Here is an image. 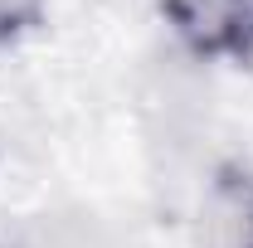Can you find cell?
Listing matches in <instances>:
<instances>
[{"instance_id": "obj_3", "label": "cell", "mask_w": 253, "mask_h": 248, "mask_svg": "<svg viewBox=\"0 0 253 248\" xmlns=\"http://www.w3.org/2000/svg\"><path fill=\"white\" fill-rule=\"evenodd\" d=\"M49 0H0V44H20L44 30Z\"/></svg>"}, {"instance_id": "obj_2", "label": "cell", "mask_w": 253, "mask_h": 248, "mask_svg": "<svg viewBox=\"0 0 253 248\" xmlns=\"http://www.w3.org/2000/svg\"><path fill=\"white\" fill-rule=\"evenodd\" d=\"M200 248H253V165H224L205 185Z\"/></svg>"}, {"instance_id": "obj_1", "label": "cell", "mask_w": 253, "mask_h": 248, "mask_svg": "<svg viewBox=\"0 0 253 248\" xmlns=\"http://www.w3.org/2000/svg\"><path fill=\"white\" fill-rule=\"evenodd\" d=\"M161 15L195 59L253 68V0H161Z\"/></svg>"}]
</instances>
